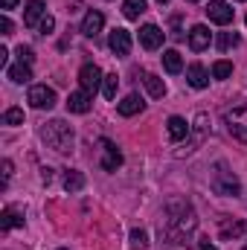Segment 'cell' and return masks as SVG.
<instances>
[{
  "label": "cell",
  "mask_w": 247,
  "mask_h": 250,
  "mask_svg": "<svg viewBox=\"0 0 247 250\" xmlns=\"http://www.w3.org/2000/svg\"><path fill=\"white\" fill-rule=\"evenodd\" d=\"M195 227H198V218H195L192 204H189V201H172L169 209H166V224H163L166 239H172V242H184Z\"/></svg>",
  "instance_id": "cell-1"
},
{
  "label": "cell",
  "mask_w": 247,
  "mask_h": 250,
  "mask_svg": "<svg viewBox=\"0 0 247 250\" xmlns=\"http://www.w3.org/2000/svg\"><path fill=\"white\" fill-rule=\"evenodd\" d=\"M41 140L53 148V151H59V154H67V151H73V143H76V131L70 128V125L64 123V120H50V123L41 128Z\"/></svg>",
  "instance_id": "cell-2"
},
{
  "label": "cell",
  "mask_w": 247,
  "mask_h": 250,
  "mask_svg": "<svg viewBox=\"0 0 247 250\" xmlns=\"http://www.w3.org/2000/svg\"><path fill=\"white\" fill-rule=\"evenodd\" d=\"M239 189H242L239 178H236L224 163H218V166H215V172H212V192H215V195H227V198L233 195V198H236V195H239Z\"/></svg>",
  "instance_id": "cell-3"
},
{
  "label": "cell",
  "mask_w": 247,
  "mask_h": 250,
  "mask_svg": "<svg viewBox=\"0 0 247 250\" xmlns=\"http://www.w3.org/2000/svg\"><path fill=\"white\" fill-rule=\"evenodd\" d=\"M224 123H227V131H230L239 143L247 146V105H242V108H230V111L224 114Z\"/></svg>",
  "instance_id": "cell-4"
},
{
  "label": "cell",
  "mask_w": 247,
  "mask_h": 250,
  "mask_svg": "<svg viewBox=\"0 0 247 250\" xmlns=\"http://www.w3.org/2000/svg\"><path fill=\"white\" fill-rule=\"evenodd\" d=\"M26 102H29L35 111H50V108L56 105V90H53V87H47V84H32V87H29Z\"/></svg>",
  "instance_id": "cell-5"
},
{
  "label": "cell",
  "mask_w": 247,
  "mask_h": 250,
  "mask_svg": "<svg viewBox=\"0 0 247 250\" xmlns=\"http://www.w3.org/2000/svg\"><path fill=\"white\" fill-rule=\"evenodd\" d=\"M206 128H209V117H206V114H198V117H195V123H192V131H189V134H192V140L186 143L184 148H178L175 154H178V157H184V154H189V151H195V148L204 143Z\"/></svg>",
  "instance_id": "cell-6"
},
{
  "label": "cell",
  "mask_w": 247,
  "mask_h": 250,
  "mask_svg": "<svg viewBox=\"0 0 247 250\" xmlns=\"http://www.w3.org/2000/svg\"><path fill=\"white\" fill-rule=\"evenodd\" d=\"M102 82H105V76H102V70L96 67V64H82V70H79V84H82V90H87L90 96L102 87Z\"/></svg>",
  "instance_id": "cell-7"
},
{
  "label": "cell",
  "mask_w": 247,
  "mask_h": 250,
  "mask_svg": "<svg viewBox=\"0 0 247 250\" xmlns=\"http://www.w3.org/2000/svg\"><path fill=\"white\" fill-rule=\"evenodd\" d=\"M206 18H209L212 23H218V26H227V23H233L236 12H233V6L224 3V0H209V6H206Z\"/></svg>",
  "instance_id": "cell-8"
},
{
  "label": "cell",
  "mask_w": 247,
  "mask_h": 250,
  "mask_svg": "<svg viewBox=\"0 0 247 250\" xmlns=\"http://www.w3.org/2000/svg\"><path fill=\"white\" fill-rule=\"evenodd\" d=\"M99 146H102V169H105V172H117V169L123 166L120 148H117L111 140H99Z\"/></svg>",
  "instance_id": "cell-9"
},
{
  "label": "cell",
  "mask_w": 247,
  "mask_h": 250,
  "mask_svg": "<svg viewBox=\"0 0 247 250\" xmlns=\"http://www.w3.org/2000/svg\"><path fill=\"white\" fill-rule=\"evenodd\" d=\"M108 47H111V53H114V56L125 59V56L131 53V32L117 26V29L111 32V38H108Z\"/></svg>",
  "instance_id": "cell-10"
},
{
  "label": "cell",
  "mask_w": 247,
  "mask_h": 250,
  "mask_svg": "<svg viewBox=\"0 0 247 250\" xmlns=\"http://www.w3.org/2000/svg\"><path fill=\"white\" fill-rule=\"evenodd\" d=\"M163 29L160 26H154V23H145L143 29H140V44H143V50H160L163 47Z\"/></svg>",
  "instance_id": "cell-11"
},
{
  "label": "cell",
  "mask_w": 247,
  "mask_h": 250,
  "mask_svg": "<svg viewBox=\"0 0 247 250\" xmlns=\"http://www.w3.org/2000/svg\"><path fill=\"white\" fill-rule=\"evenodd\" d=\"M245 233H247V224L245 221H239V218H221V224H218V236H221L224 242L242 239Z\"/></svg>",
  "instance_id": "cell-12"
},
{
  "label": "cell",
  "mask_w": 247,
  "mask_h": 250,
  "mask_svg": "<svg viewBox=\"0 0 247 250\" xmlns=\"http://www.w3.org/2000/svg\"><path fill=\"white\" fill-rule=\"evenodd\" d=\"M102 26H105V15L96 12V9H90V12L84 15V21H82V35H84V38H96V35L102 32Z\"/></svg>",
  "instance_id": "cell-13"
},
{
  "label": "cell",
  "mask_w": 247,
  "mask_h": 250,
  "mask_svg": "<svg viewBox=\"0 0 247 250\" xmlns=\"http://www.w3.org/2000/svg\"><path fill=\"white\" fill-rule=\"evenodd\" d=\"M90 105H93V96L87 90H76V93L67 96V111L70 114H87Z\"/></svg>",
  "instance_id": "cell-14"
},
{
  "label": "cell",
  "mask_w": 247,
  "mask_h": 250,
  "mask_svg": "<svg viewBox=\"0 0 247 250\" xmlns=\"http://www.w3.org/2000/svg\"><path fill=\"white\" fill-rule=\"evenodd\" d=\"M12 227H23V207H6L3 212H0V230L6 233V230H12Z\"/></svg>",
  "instance_id": "cell-15"
},
{
  "label": "cell",
  "mask_w": 247,
  "mask_h": 250,
  "mask_svg": "<svg viewBox=\"0 0 247 250\" xmlns=\"http://www.w3.org/2000/svg\"><path fill=\"white\" fill-rule=\"evenodd\" d=\"M209 41H212V32L204 26V23H198V26H192V32H189V47L195 50V53H201V50H206L209 47Z\"/></svg>",
  "instance_id": "cell-16"
},
{
  "label": "cell",
  "mask_w": 247,
  "mask_h": 250,
  "mask_svg": "<svg viewBox=\"0 0 247 250\" xmlns=\"http://www.w3.org/2000/svg\"><path fill=\"white\" fill-rule=\"evenodd\" d=\"M44 18H47L44 0H29V3H26V9H23V23H26V26H38Z\"/></svg>",
  "instance_id": "cell-17"
},
{
  "label": "cell",
  "mask_w": 247,
  "mask_h": 250,
  "mask_svg": "<svg viewBox=\"0 0 247 250\" xmlns=\"http://www.w3.org/2000/svg\"><path fill=\"white\" fill-rule=\"evenodd\" d=\"M166 131H169V140H172V143H178V140H186V137H189L192 125L186 123L184 117H169V123H166Z\"/></svg>",
  "instance_id": "cell-18"
},
{
  "label": "cell",
  "mask_w": 247,
  "mask_h": 250,
  "mask_svg": "<svg viewBox=\"0 0 247 250\" xmlns=\"http://www.w3.org/2000/svg\"><path fill=\"white\" fill-rule=\"evenodd\" d=\"M186 79H189V84L198 87V90L209 84V73H206L204 64H189V67H186Z\"/></svg>",
  "instance_id": "cell-19"
},
{
  "label": "cell",
  "mask_w": 247,
  "mask_h": 250,
  "mask_svg": "<svg viewBox=\"0 0 247 250\" xmlns=\"http://www.w3.org/2000/svg\"><path fill=\"white\" fill-rule=\"evenodd\" d=\"M143 84H145V90H148L151 99H163V96H166V84H163L160 76H154V73H143Z\"/></svg>",
  "instance_id": "cell-20"
},
{
  "label": "cell",
  "mask_w": 247,
  "mask_h": 250,
  "mask_svg": "<svg viewBox=\"0 0 247 250\" xmlns=\"http://www.w3.org/2000/svg\"><path fill=\"white\" fill-rule=\"evenodd\" d=\"M145 108V102L137 96V93H131V96H125L123 102L117 105V111H120V117H134V114H140Z\"/></svg>",
  "instance_id": "cell-21"
},
{
  "label": "cell",
  "mask_w": 247,
  "mask_h": 250,
  "mask_svg": "<svg viewBox=\"0 0 247 250\" xmlns=\"http://www.w3.org/2000/svg\"><path fill=\"white\" fill-rule=\"evenodd\" d=\"M6 76H9L15 84H23V82H29V79H32V70H29V64L18 62L15 67H9V70H6Z\"/></svg>",
  "instance_id": "cell-22"
},
{
  "label": "cell",
  "mask_w": 247,
  "mask_h": 250,
  "mask_svg": "<svg viewBox=\"0 0 247 250\" xmlns=\"http://www.w3.org/2000/svg\"><path fill=\"white\" fill-rule=\"evenodd\" d=\"M163 67H166V73H181L184 70V59H181V53L178 50H166L163 53Z\"/></svg>",
  "instance_id": "cell-23"
},
{
  "label": "cell",
  "mask_w": 247,
  "mask_h": 250,
  "mask_svg": "<svg viewBox=\"0 0 247 250\" xmlns=\"http://www.w3.org/2000/svg\"><path fill=\"white\" fill-rule=\"evenodd\" d=\"M145 9H148V3H145V0H125V3H123V15L128 18V21H137Z\"/></svg>",
  "instance_id": "cell-24"
},
{
  "label": "cell",
  "mask_w": 247,
  "mask_h": 250,
  "mask_svg": "<svg viewBox=\"0 0 247 250\" xmlns=\"http://www.w3.org/2000/svg\"><path fill=\"white\" fill-rule=\"evenodd\" d=\"M64 189H67V192H82V189H84V175L76 172V169L64 172Z\"/></svg>",
  "instance_id": "cell-25"
},
{
  "label": "cell",
  "mask_w": 247,
  "mask_h": 250,
  "mask_svg": "<svg viewBox=\"0 0 247 250\" xmlns=\"http://www.w3.org/2000/svg\"><path fill=\"white\" fill-rule=\"evenodd\" d=\"M215 47H218L221 53H227V50L239 47V32H218V38H215Z\"/></svg>",
  "instance_id": "cell-26"
},
{
  "label": "cell",
  "mask_w": 247,
  "mask_h": 250,
  "mask_svg": "<svg viewBox=\"0 0 247 250\" xmlns=\"http://www.w3.org/2000/svg\"><path fill=\"white\" fill-rule=\"evenodd\" d=\"M117 90H120V79H117V73H108L105 82H102V93H105V99H117Z\"/></svg>",
  "instance_id": "cell-27"
},
{
  "label": "cell",
  "mask_w": 247,
  "mask_h": 250,
  "mask_svg": "<svg viewBox=\"0 0 247 250\" xmlns=\"http://www.w3.org/2000/svg\"><path fill=\"white\" fill-rule=\"evenodd\" d=\"M145 248H148L145 230H131V250H145Z\"/></svg>",
  "instance_id": "cell-28"
},
{
  "label": "cell",
  "mask_w": 247,
  "mask_h": 250,
  "mask_svg": "<svg viewBox=\"0 0 247 250\" xmlns=\"http://www.w3.org/2000/svg\"><path fill=\"white\" fill-rule=\"evenodd\" d=\"M212 76H215V79H230V76H233V64L230 62H215L212 64Z\"/></svg>",
  "instance_id": "cell-29"
},
{
  "label": "cell",
  "mask_w": 247,
  "mask_h": 250,
  "mask_svg": "<svg viewBox=\"0 0 247 250\" xmlns=\"http://www.w3.org/2000/svg\"><path fill=\"white\" fill-rule=\"evenodd\" d=\"M21 123H23V111L21 108H9L3 114V125H21Z\"/></svg>",
  "instance_id": "cell-30"
},
{
  "label": "cell",
  "mask_w": 247,
  "mask_h": 250,
  "mask_svg": "<svg viewBox=\"0 0 247 250\" xmlns=\"http://www.w3.org/2000/svg\"><path fill=\"white\" fill-rule=\"evenodd\" d=\"M38 29H41V35H50V32L56 29V18H53V15H47V18L38 23Z\"/></svg>",
  "instance_id": "cell-31"
},
{
  "label": "cell",
  "mask_w": 247,
  "mask_h": 250,
  "mask_svg": "<svg viewBox=\"0 0 247 250\" xmlns=\"http://www.w3.org/2000/svg\"><path fill=\"white\" fill-rule=\"evenodd\" d=\"M32 59H35V56H32V50L21 44V47H18V62H23V64H32Z\"/></svg>",
  "instance_id": "cell-32"
},
{
  "label": "cell",
  "mask_w": 247,
  "mask_h": 250,
  "mask_svg": "<svg viewBox=\"0 0 247 250\" xmlns=\"http://www.w3.org/2000/svg\"><path fill=\"white\" fill-rule=\"evenodd\" d=\"M172 38H178V41L184 38V32H181V15L172 18Z\"/></svg>",
  "instance_id": "cell-33"
},
{
  "label": "cell",
  "mask_w": 247,
  "mask_h": 250,
  "mask_svg": "<svg viewBox=\"0 0 247 250\" xmlns=\"http://www.w3.org/2000/svg\"><path fill=\"white\" fill-rule=\"evenodd\" d=\"M0 35H12V21H9L6 15L0 18Z\"/></svg>",
  "instance_id": "cell-34"
},
{
  "label": "cell",
  "mask_w": 247,
  "mask_h": 250,
  "mask_svg": "<svg viewBox=\"0 0 247 250\" xmlns=\"http://www.w3.org/2000/svg\"><path fill=\"white\" fill-rule=\"evenodd\" d=\"M9 178H12V160H3V189L9 184Z\"/></svg>",
  "instance_id": "cell-35"
},
{
  "label": "cell",
  "mask_w": 247,
  "mask_h": 250,
  "mask_svg": "<svg viewBox=\"0 0 247 250\" xmlns=\"http://www.w3.org/2000/svg\"><path fill=\"white\" fill-rule=\"evenodd\" d=\"M198 250H218V248L209 245V239H198Z\"/></svg>",
  "instance_id": "cell-36"
},
{
  "label": "cell",
  "mask_w": 247,
  "mask_h": 250,
  "mask_svg": "<svg viewBox=\"0 0 247 250\" xmlns=\"http://www.w3.org/2000/svg\"><path fill=\"white\" fill-rule=\"evenodd\" d=\"M18 6V0H0V9L3 12H9V9H15Z\"/></svg>",
  "instance_id": "cell-37"
},
{
  "label": "cell",
  "mask_w": 247,
  "mask_h": 250,
  "mask_svg": "<svg viewBox=\"0 0 247 250\" xmlns=\"http://www.w3.org/2000/svg\"><path fill=\"white\" fill-rule=\"evenodd\" d=\"M41 181H44V184H50V181H53V169H44V175H41Z\"/></svg>",
  "instance_id": "cell-38"
},
{
  "label": "cell",
  "mask_w": 247,
  "mask_h": 250,
  "mask_svg": "<svg viewBox=\"0 0 247 250\" xmlns=\"http://www.w3.org/2000/svg\"><path fill=\"white\" fill-rule=\"evenodd\" d=\"M6 62H9V53H6V50H0V67H6Z\"/></svg>",
  "instance_id": "cell-39"
},
{
  "label": "cell",
  "mask_w": 247,
  "mask_h": 250,
  "mask_svg": "<svg viewBox=\"0 0 247 250\" xmlns=\"http://www.w3.org/2000/svg\"><path fill=\"white\" fill-rule=\"evenodd\" d=\"M157 3H169V0H157Z\"/></svg>",
  "instance_id": "cell-40"
},
{
  "label": "cell",
  "mask_w": 247,
  "mask_h": 250,
  "mask_svg": "<svg viewBox=\"0 0 247 250\" xmlns=\"http://www.w3.org/2000/svg\"><path fill=\"white\" fill-rule=\"evenodd\" d=\"M189 3H198V0H189Z\"/></svg>",
  "instance_id": "cell-41"
},
{
  "label": "cell",
  "mask_w": 247,
  "mask_h": 250,
  "mask_svg": "<svg viewBox=\"0 0 247 250\" xmlns=\"http://www.w3.org/2000/svg\"><path fill=\"white\" fill-rule=\"evenodd\" d=\"M59 250H67V248H59Z\"/></svg>",
  "instance_id": "cell-42"
},
{
  "label": "cell",
  "mask_w": 247,
  "mask_h": 250,
  "mask_svg": "<svg viewBox=\"0 0 247 250\" xmlns=\"http://www.w3.org/2000/svg\"><path fill=\"white\" fill-rule=\"evenodd\" d=\"M245 250H247V245H245Z\"/></svg>",
  "instance_id": "cell-43"
},
{
  "label": "cell",
  "mask_w": 247,
  "mask_h": 250,
  "mask_svg": "<svg viewBox=\"0 0 247 250\" xmlns=\"http://www.w3.org/2000/svg\"><path fill=\"white\" fill-rule=\"evenodd\" d=\"M239 3H242V0H239Z\"/></svg>",
  "instance_id": "cell-44"
},
{
  "label": "cell",
  "mask_w": 247,
  "mask_h": 250,
  "mask_svg": "<svg viewBox=\"0 0 247 250\" xmlns=\"http://www.w3.org/2000/svg\"><path fill=\"white\" fill-rule=\"evenodd\" d=\"M245 21H247V18H245Z\"/></svg>",
  "instance_id": "cell-45"
}]
</instances>
